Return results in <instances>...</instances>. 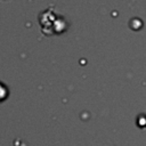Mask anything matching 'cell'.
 Instances as JSON below:
<instances>
[{"label": "cell", "instance_id": "cell-1", "mask_svg": "<svg viewBox=\"0 0 146 146\" xmlns=\"http://www.w3.org/2000/svg\"><path fill=\"white\" fill-rule=\"evenodd\" d=\"M6 96H7V89L3 84L0 83V102L6 98Z\"/></svg>", "mask_w": 146, "mask_h": 146}]
</instances>
